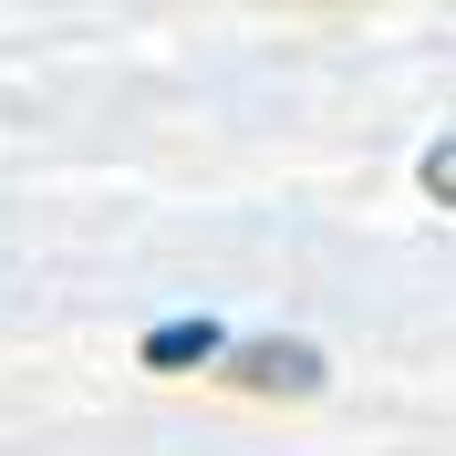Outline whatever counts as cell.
<instances>
[{
  "label": "cell",
  "mask_w": 456,
  "mask_h": 456,
  "mask_svg": "<svg viewBox=\"0 0 456 456\" xmlns=\"http://www.w3.org/2000/svg\"><path fill=\"white\" fill-rule=\"evenodd\" d=\"M208 373H218L228 395H249V404H312L332 384V363H322L312 342H228Z\"/></svg>",
  "instance_id": "1"
},
{
  "label": "cell",
  "mask_w": 456,
  "mask_h": 456,
  "mask_svg": "<svg viewBox=\"0 0 456 456\" xmlns=\"http://www.w3.org/2000/svg\"><path fill=\"white\" fill-rule=\"evenodd\" d=\"M218 353H228V332H218L208 312H187V322H156V332L135 342V363H145V373H208Z\"/></svg>",
  "instance_id": "2"
},
{
  "label": "cell",
  "mask_w": 456,
  "mask_h": 456,
  "mask_svg": "<svg viewBox=\"0 0 456 456\" xmlns=\"http://www.w3.org/2000/svg\"><path fill=\"white\" fill-rule=\"evenodd\" d=\"M415 187H426L436 208H456V135H446V145H426V156H415Z\"/></svg>",
  "instance_id": "3"
},
{
  "label": "cell",
  "mask_w": 456,
  "mask_h": 456,
  "mask_svg": "<svg viewBox=\"0 0 456 456\" xmlns=\"http://www.w3.org/2000/svg\"><path fill=\"white\" fill-rule=\"evenodd\" d=\"M322 11H342V0H322Z\"/></svg>",
  "instance_id": "4"
}]
</instances>
